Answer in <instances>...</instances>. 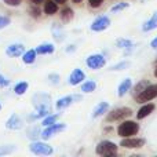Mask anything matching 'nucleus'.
Here are the masks:
<instances>
[{"label":"nucleus","mask_w":157,"mask_h":157,"mask_svg":"<svg viewBox=\"0 0 157 157\" xmlns=\"http://www.w3.org/2000/svg\"><path fill=\"white\" fill-rule=\"evenodd\" d=\"M139 131V125L134 121H124L119 125L117 128V132H119L120 136L123 138H127V136H131V135H135L136 132Z\"/></svg>","instance_id":"f257e3e1"},{"label":"nucleus","mask_w":157,"mask_h":157,"mask_svg":"<svg viewBox=\"0 0 157 157\" xmlns=\"http://www.w3.org/2000/svg\"><path fill=\"white\" fill-rule=\"evenodd\" d=\"M157 97V84H152V86H147L142 90L141 92L136 97L138 102H149V101L155 99Z\"/></svg>","instance_id":"f03ea898"},{"label":"nucleus","mask_w":157,"mask_h":157,"mask_svg":"<svg viewBox=\"0 0 157 157\" xmlns=\"http://www.w3.org/2000/svg\"><path fill=\"white\" fill-rule=\"evenodd\" d=\"M29 150L37 156H50L52 155V147L50 145L44 144V142H33L30 144Z\"/></svg>","instance_id":"7ed1b4c3"},{"label":"nucleus","mask_w":157,"mask_h":157,"mask_svg":"<svg viewBox=\"0 0 157 157\" xmlns=\"http://www.w3.org/2000/svg\"><path fill=\"white\" fill-rule=\"evenodd\" d=\"M116 152H117V146L113 142L102 141L97 146V153L101 156H113V155H116Z\"/></svg>","instance_id":"20e7f679"},{"label":"nucleus","mask_w":157,"mask_h":157,"mask_svg":"<svg viewBox=\"0 0 157 157\" xmlns=\"http://www.w3.org/2000/svg\"><path fill=\"white\" fill-rule=\"evenodd\" d=\"M131 109L130 108H119V109H116V110H113L112 113H109V116H108V121H117V120H121V119H124V117H128V116H131Z\"/></svg>","instance_id":"39448f33"},{"label":"nucleus","mask_w":157,"mask_h":157,"mask_svg":"<svg viewBox=\"0 0 157 157\" xmlns=\"http://www.w3.org/2000/svg\"><path fill=\"white\" fill-rule=\"evenodd\" d=\"M105 58L103 55H99V54H95V55H90L87 58V66L91 69H99L105 65Z\"/></svg>","instance_id":"423d86ee"},{"label":"nucleus","mask_w":157,"mask_h":157,"mask_svg":"<svg viewBox=\"0 0 157 157\" xmlns=\"http://www.w3.org/2000/svg\"><path fill=\"white\" fill-rule=\"evenodd\" d=\"M66 128V125L65 124H52V125H48V128L47 130H44L43 132H41V138L43 139H48V138H51L52 135H55V134H58V132H61V131H63Z\"/></svg>","instance_id":"0eeeda50"},{"label":"nucleus","mask_w":157,"mask_h":157,"mask_svg":"<svg viewBox=\"0 0 157 157\" xmlns=\"http://www.w3.org/2000/svg\"><path fill=\"white\" fill-rule=\"evenodd\" d=\"M109 25H110V19H109L108 17H99L98 19H95V21L92 22L91 29L94 30V32H101V30L106 29Z\"/></svg>","instance_id":"6e6552de"},{"label":"nucleus","mask_w":157,"mask_h":157,"mask_svg":"<svg viewBox=\"0 0 157 157\" xmlns=\"http://www.w3.org/2000/svg\"><path fill=\"white\" fill-rule=\"evenodd\" d=\"M145 144L144 139H139V138H125L121 141V146L123 147H127V149H135V147H142Z\"/></svg>","instance_id":"1a4fd4ad"},{"label":"nucleus","mask_w":157,"mask_h":157,"mask_svg":"<svg viewBox=\"0 0 157 157\" xmlns=\"http://www.w3.org/2000/svg\"><path fill=\"white\" fill-rule=\"evenodd\" d=\"M6 127H7L8 130H21V128L24 127V121L18 117V114L14 113V114H11V117L7 120Z\"/></svg>","instance_id":"9d476101"},{"label":"nucleus","mask_w":157,"mask_h":157,"mask_svg":"<svg viewBox=\"0 0 157 157\" xmlns=\"http://www.w3.org/2000/svg\"><path fill=\"white\" fill-rule=\"evenodd\" d=\"M25 52V47L22 46V44H11V46L7 47V50H6V54L8 55V57H21L22 54Z\"/></svg>","instance_id":"9b49d317"},{"label":"nucleus","mask_w":157,"mask_h":157,"mask_svg":"<svg viewBox=\"0 0 157 157\" xmlns=\"http://www.w3.org/2000/svg\"><path fill=\"white\" fill-rule=\"evenodd\" d=\"M77 99H81V97L80 95H71V97H65V98H61V99H58L57 101V109L58 110H62V109H65V108H68L69 105H71L73 101H77Z\"/></svg>","instance_id":"f8f14e48"},{"label":"nucleus","mask_w":157,"mask_h":157,"mask_svg":"<svg viewBox=\"0 0 157 157\" xmlns=\"http://www.w3.org/2000/svg\"><path fill=\"white\" fill-rule=\"evenodd\" d=\"M84 78H86V76H84L83 71L75 69V71L71 73V76H69V83H71L72 86H76V84H80Z\"/></svg>","instance_id":"ddd939ff"},{"label":"nucleus","mask_w":157,"mask_h":157,"mask_svg":"<svg viewBox=\"0 0 157 157\" xmlns=\"http://www.w3.org/2000/svg\"><path fill=\"white\" fill-rule=\"evenodd\" d=\"M57 11H58V3L57 2L47 0V2L44 3V13H46L47 15H54Z\"/></svg>","instance_id":"4468645a"},{"label":"nucleus","mask_w":157,"mask_h":157,"mask_svg":"<svg viewBox=\"0 0 157 157\" xmlns=\"http://www.w3.org/2000/svg\"><path fill=\"white\" fill-rule=\"evenodd\" d=\"M155 110V105L153 103H147V105H145V106H142L141 109H139V112H138V114H136V117L138 119H145L146 116H149L152 112Z\"/></svg>","instance_id":"2eb2a0df"},{"label":"nucleus","mask_w":157,"mask_h":157,"mask_svg":"<svg viewBox=\"0 0 157 157\" xmlns=\"http://www.w3.org/2000/svg\"><path fill=\"white\" fill-rule=\"evenodd\" d=\"M55 47L52 46V44L50 43H44V44H40V46L36 48V52L37 54H51V52H54Z\"/></svg>","instance_id":"dca6fc26"},{"label":"nucleus","mask_w":157,"mask_h":157,"mask_svg":"<svg viewBox=\"0 0 157 157\" xmlns=\"http://www.w3.org/2000/svg\"><path fill=\"white\" fill-rule=\"evenodd\" d=\"M131 84H132L131 78H125V80L123 81L121 84H120V86H119V95H120V97L125 95V92H127L128 90L131 88Z\"/></svg>","instance_id":"f3484780"},{"label":"nucleus","mask_w":157,"mask_h":157,"mask_svg":"<svg viewBox=\"0 0 157 157\" xmlns=\"http://www.w3.org/2000/svg\"><path fill=\"white\" fill-rule=\"evenodd\" d=\"M109 105L106 102H101L99 105L97 106V108L94 109V113H92V117H98V116H102L103 113H105L106 110H108Z\"/></svg>","instance_id":"a211bd4d"},{"label":"nucleus","mask_w":157,"mask_h":157,"mask_svg":"<svg viewBox=\"0 0 157 157\" xmlns=\"http://www.w3.org/2000/svg\"><path fill=\"white\" fill-rule=\"evenodd\" d=\"M156 28H157V13L153 14L152 18L144 25V30L146 32V30H153V29H156Z\"/></svg>","instance_id":"6ab92c4d"},{"label":"nucleus","mask_w":157,"mask_h":157,"mask_svg":"<svg viewBox=\"0 0 157 157\" xmlns=\"http://www.w3.org/2000/svg\"><path fill=\"white\" fill-rule=\"evenodd\" d=\"M36 54H37L36 50H29V51H26L24 54V58H22V59H24L25 63H33L36 61Z\"/></svg>","instance_id":"aec40b11"},{"label":"nucleus","mask_w":157,"mask_h":157,"mask_svg":"<svg viewBox=\"0 0 157 157\" xmlns=\"http://www.w3.org/2000/svg\"><path fill=\"white\" fill-rule=\"evenodd\" d=\"M28 90V83L26 81H21V83H18L15 86V88H14V92H15L17 95H22L25 94Z\"/></svg>","instance_id":"412c9836"},{"label":"nucleus","mask_w":157,"mask_h":157,"mask_svg":"<svg viewBox=\"0 0 157 157\" xmlns=\"http://www.w3.org/2000/svg\"><path fill=\"white\" fill-rule=\"evenodd\" d=\"M95 87H97L95 81H87V83H84L83 86H81V91L83 92H92L95 90Z\"/></svg>","instance_id":"4be33fe9"},{"label":"nucleus","mask_w":157,"mask_h":157,"mask_svg":"<svg viewBox=\"0 0 157 157\" xmlns=\"http://www.w3.org/2000/svg\"><path fill=\"white\" fill-rule=\"evenodd\" d=\"M58 117H59V114H51V116L46 117V119L43 120V125H46V127H48V125H52L57 123Z\"/></svg>","instance_id":"5701e85b"},{"label":"nucleus","mask_w":157,"mask_h":157,"mask_svg":"<svg viewBox=\"0 0 157 157\" xmlns=\"http://www.w3.org/2000/svg\"><path fill=\"white\" fill-rule=\"evenodd\" d=\"M15 147L11 145V146H2L0 147V156H4V155H10L11 152H14Z\"/></svg>","instance_id":"b1692460"},{"label":"nucleus","mask_w":157,"mask_h":157,"mask_svg":"<svg viewBox=\"0 0 157 157\" xmlns=\"http://www.w3.org/2000/svg\"><path fill=\"white\" fill-rule=\"evenodd\" d=\"M72 17H73V11H72L71 8H65V10L62 11V19L63 21H69Z\"/></svg>","instance_id":"393cba45"},{"label":"nucleus","mask_w":157,"mask_h":157,"mask_svg":"<svg viewBox=\"0 0 157 157\" xmlns=\"http://www.w3.org/2000/svg\"><path fill=\"white\" fill-rule=\"evenodd\" d=\"M28 136H29V138H37V136H41V132L40 131H39V127H35L33 128V130H30L29 132H28Z\"/></svg>","instance_id":"a878e982"},{"label":"nucleus","mask_w":157,"mask_h":157,"mask_svg":"<svg viewBox=\"0 0 157 157\" xmlns=\"http://www.w3.org/2000/svg\"><path fill=\"white\" fill-rule=\"evenodd\" d=\"M7 25H10V18H7V17H3L0 15V29H3V28H6Z\"/></svg>","instance_id":"bb28decb"},{"label":"nucleus","mask_w":157,"mask_h":157,"mask_svg":"<svg viewBox=\"0 0 157 157\" xmlns=\"http://www.w3.org/2000/svg\"><path fill=\"white\" fill-rule=\"evenodd\" d=\"M125 7H128V3H120V4L114 6V7L112 8V11H113V13H117V11L123 10V8H125Z\"/></svg>","instance_id":"cd10ccee"},{"label":"nucleus","mask_w":157,"mask_h":157,"mask_svg":"<svg viewBox=\"0 0 157 157\" xmlns=\"http://www.w3.org/2000/svg\"><path fill=\"white\" fill-rule=\"evenodd\" d=\"M4 3L7 6H11V7H17V6L21 4V0H4Z\"/></svg>","instance_id":"c85d7f7f"},{"label":"nucleus","mask_w":157,"mask_h":157,"mask_svg":"<svg viewBox=\"0 0 157 157\" xmlns=\"http://www.w3.org/2000/svg\"><path fill=\"white\" fill-rule=\"evenodd\" d=\"M88 2H90V6H91V7L97 8V7H99V6L102 4L103 0H88Z\"/></svg>","instance_id":"c756f323"},{"label":"nucleus","mask_w":157,"mask_h":157,"mask_svg":"<svg viewBox=\"0 0 157 157\" xmlns=\"http://www.w3.org/2000/svg\"><path fill=\"white\" fill-rule=\"evenodd\" d=\"M127 65H128V63H127V62H124V63H120V65L113 66V68H112V69H113V71H120V69H121V68H125V66H127Z\"/></svg>","instance_id":"7c9ffc66"},{"label":"nucleus","mask_w":157,"mask_h":157,"mask_svg":"<svg viewBox=\"0 0 157 157\" xmlns=\"http://www.w3.org/2000/svg\"><path fill=\"white\" fill-rule=\"evenodd\" d=\"M7 84H8V81L3 76H0V86H7Z\"/></svg>","instance_id":"2f4dec72"},{"label":"nucleus","mask_w":157,"mask_h":157,"mask_svg":"<svg viewBox=\"0 0 157 157\" xmlns=\"http://www.w3.org/2000/svg\"><path fill=\"white\" fill-rule=\"evenodd\" d=\"M152 47H155V48H157V37L152 41Z\"/></svg>","instance_id":"473e14b6"},{"label":"nucleus","mask_w":157,"mask_h":157,"mask_svg":"<svg viewBox=\"0 0 157 157\" xmlns=\"http://www.w3.org/2000/svg\"><path fill=\"white\" fill-rule=\"evenodd\" d=\"M32 3H35V4H40V3H43V0H30Z\"/></svg>","instance_id":"72a5a7b5"},{"label":"nucleus","mask_w":157,"mask_h":157,"mask_svg":"<svg viewBox=\"0 0 157 157\" xmlns=\"http://www.w3.org/2000/svg\"><path fill=\"white\" fill-rule=\"evenodd\" d=\"M58 4H62V3H66V0H55Z\"/></svg>","instance_id":"f704fd0d"},{"label":"nucleus","mask_w":157,"mask_h":157,"mask_svg":"<svg viewBox=\"0 0 157 157\" xmlns=\"http://www.w3.org/2000/svg\"><path fill=\"white\" fill-rule=\"evenodd\" d=\"M73 2H75V3H80L81 0H73Z\"/></svg>","instance_id":"c9c22d12"},{"label":"nucleus","mask_w":157,"mask_h":157,"mask_svg":"<svg viewBox=\"0 0 157 157\" xmlns=\"http://www.w3.org/2000/svg\"><path fill=\"white\" fill-rule=\"evenodd\" d=\"M155 76L157 77V68H156V71H155Z\"/></svg>","instance_id":"e433bc0d"},{"label":"nucleus","mask_w":157,"mask_h":157,"mask_svg":"<svg viewBox=\"0 0 157 157\" xmlns=\"http://www.w3.org/2000/svg\"><path fill=\"white\" fill-rule=\"evenodd\" d=\"M0 109H2V105H0Z\"/></svg>","instance_id":"4c0bfd02"}]
</instances>
